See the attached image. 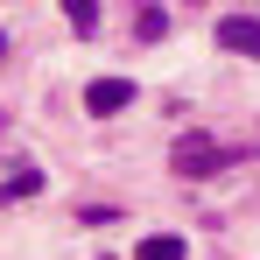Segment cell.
<instances>
[{"label":"cell","mask_w":260,"mask_h":260,"mask_svg":"<svg viewBox=\"0 0 260 260\" xmlns=\"http://www.w3.org/2000/svg\"><path fill=\"white\" fill-rule=\"evenodd\" d=\"M169 162H176V176H183V183H204V176L232 169V162H239V148H225V141H211V134H183Z\"/></svg>","instance_id":"obj_1"},{"label":"cell","mask_w":260,"mask_h":260,"mask_svg":"<svg viewBox=\"0 0 260 260\" xmlns=\"http://www.w3.org/2000/svg\"><path fill=\"white\" fill-rule=\"evenodd\" d=\"M218 49L253 56V63H260V21H253V14H225V21H218Z\"/></svg>","instance_id":"obj_2"},{"label":"cell","mask_w":260,"mask_h":260,"mask_svg":"<svg viewBox=\"0 0 260 260\" xmlns=\"http://www.w3.org/2000/svg\"><path fill=\"white\" fill-rule=\"evenodd\" d=\"M127 99H134V78H91V85H85V113L106 120V113H120Z\"/></svg>","instance_id":"obj_3"},{"label":"cell","mask_w":260,"mask_h":260,"mask_svg":"<svg viewBox=\"0 0 260 260\" xmlns=\"http://www.w3.org/2000/svg\"><path fill=\"white\" fill-rule=\"evenodd\" d=\"M162 36H169L162 0H141V7H134V43H162Z\"/></svg>","instance_id":"obj_4"},{"label":"cell","mask_w":260,"mask_h":260,"mask_svg":"<svg viewBox=\"0 0 260 260\" xmlns=\"http://www.w3.org/2000/svg\"><path fill=\"white\" fill-rule=\"evenodd\" d=\"M134 260H190V246H183L176 232H148V239L134 246Z\"/></svg>","instance_id":"obj_5"},{"label":"cell","mask_w":260,"mask_h":260,"mask_svg":"<svg viewBox=\"0 0 260 260\" xmlns=\"http://www.w3.org/2000/svg\"><path fill=\"white\" fill-rule=\"evenodd\" d=\"M36 190H43V176H36V169H21V176H7V183H0V204H14V197H36Z\"/></svg>","instance_id":"obj_6"},{"label":"cell","mask_w":260,"mask_h":260,"mask_svg":"<svg viewBox=\"0 0 260 260\" xmlns=\"http://www.w3.org/2000/svg\"><path fill=\"white\" fill-rule=\"evenodd\" d=\"M63 14H71V28H78V36L99 28V0H63Z\"/></svg>","instance_id":"obj_7"},{"label":"cell","mask_w":260,"mask_h":260,"mask_svg":"<svg viewBox=\"0 0 260 260\" xmlns=\"http://www.w3.org/2000/svg\"><path fill=\"white\" fill-rule=\"evenodd\" d=\"M78 218H85V225H113V218H120V204H85Z\"/></svg>","instance_id":"obj_8"},{"label":"cell","mask_w":260,"mask_h":260,"mask_svg":"<svg viewBox=\"0 0 260 260\" xmlns=\"http://www.w3.org/2000/svg\"><path fill=\"white\" fill-rule=\"evenodd\" d=\"M0 63H7V36H0Z\"/></svg>","instance_id":"obj_9"}]
</instances>
